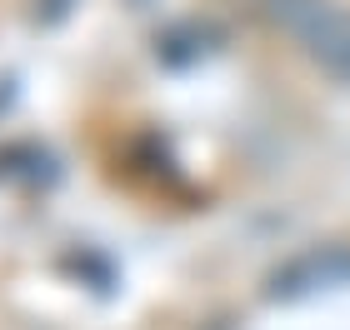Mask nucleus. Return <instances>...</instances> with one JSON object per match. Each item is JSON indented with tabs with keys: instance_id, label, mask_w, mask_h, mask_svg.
I'll list each match as a JSON object with an SVG mask.
<instances>
[{
	"instance_id": "f257e3e1",
	"label": "nucleus",
	"mask_w": 350,
	"mask_h": 330,
	"mask_svg": "<svg viewBox=\"0 0 350 330\" xmlns=\"http://www.w3.org/2000/svg\"><path fill=\"white\" fill-rule=\"evenodd\" d=\"M270 20L325 75L350 85V10L336 0H270Z\"/></svg>"
}]
</instances>
